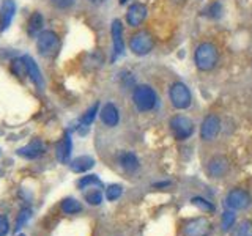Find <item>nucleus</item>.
Here are the masks:
<instances>
[{
	"instance_id": "1",
	"label": "nucleus",
	"mask_w": 252,
	"mask_h": 236,
	"mask_svg": "<svg viewBox=\"0 0 252 236\" xmlns=\"http://www.w3.org/2000/svg\"><path fill=\"white\" fill-rule=\"evenodd\" d=\"M219 60V52L218 47L213 43H200L197 46L194 52V61L195 66L200 71H211L218 65Z\"/></svg>"
},
{
	"instance_id": "2",
	"label": "nucleus",
	"mask_w": 252,
	"mask_h": 236,
	"mask_svg": "<svg viewBox=\"0 0 252 236\" xmlns=\"http://www.w3.org/2000/svg\"><path fill=\"white\" fill-rule=\"evenodd\" d=\"M132 101L139 112H150L158 102V94L150 85H137L132 91Z\"/></svg>"
},
{
	"instance_id": "3",
	"label": "nucleus",
	"mask_w": 252,
	"mask_h": 236,
	"mask_svg": "<svg viewBox=\"0 0 252 236\" xmlns=\"http://www.w3.org/2000/svg\"><path fill=\"white\" fill-rule=\"evenodd\" d=\"M169 98L172 106L178 110H185L191 106L192 102V94L189 91L188 87L183 82H175L170 85L169 88Z\"/></svg>"
},
{
	"instance_id": "4",
	"label": "nucleus",
	"mask_w": 252,
	"mask_h": 236,
	"mask_svg": "<svg viewBox=\"0 0 252 236\" xmlns=\"http://www.w3.org/2000/svg\"><path fill=\"white\" fill-rule=\"evenodd\" d=\"M195 124L186 115H175L170 120V131L177 140H188L194 134Z\"/></svg>"
},
{
	"instance_id": "5",
	"label": "nucleus",
	"mask_w": 252,
	"mask_h": 236,
	"mask_svg": "<svg viewBox=\"0 0 252 236\" xmlns=\"http://www.w3.org/2000/svg\"><path fill=\"white\" fill-rule=\"evenodd\" d=\"M153 46H155V39L145 30L134 33L131 36V39H129V49H131V52L134 55H139V57H144V55L152 52Z\"/></svg>"
},
{
	"instance_id": "6",
	"label": "nucleus",
	"mask_w": 252,
	"mask_h": 236,
	"mask_svg": "<svg viewBox=\"0 0 252 236\" xmlns=\"http://www.w3.org/2000/svg\"><path fill=\"white\" fill-rule=\"evenodd\" d=\"M224 203H225L227 209L240 211V209H246L251 206L252 197L249 195V192L244 191V189H233V191L227 194Z\"/></svg>"
},
{
	"instance_id": "7",
	"label": "nucleus",
	"mask_w": 252,
	"mask_h": 236,
	"mask_svg": "<svg viewBox=\"0 0 252 236\" xmlns=\"http://www.w3.org/2000/svg\"><path fill=\"white\" fill-rule=\"evenodd\" d=\"M36 47L41 55H52L59 49V36L52 30H44L36 38Z\"/></svg>"
},
{
	"instance_id": "8",
	"label": "nucleus",
	"mask_w": 252,
	"mask_h": 236,
	"mask_svg": "<svg viewBox=\"0 0 252 236\" xmlns=\"http://www.w3.org/2000/svg\"><path fill=\"white\" fill-rule=\"evenodd\" d=\"M219 131H220V120L218 115L210 114L203 118V121L200 124V139L203 142L215 140L218 137Z\"/></svg>"
},
{
	"instance_id": "9",
	"label": "nucleus",
	"mask_w": 252,
	"mask_h": 236,
	"mask_svg": "<svg viewBox=\"0 0 252 236\" xmlns=\"http://www.w3.org/2000/svg\"><path fill=\"white\" fill-rule=\"evenodd\" d=\"M230 170V162L225 156L216 154L207 164V173L210 178H224Z\"/></svg>"
},
{
	"instance_id": "10",
	"label": "nucleus",
	"mask_w": 252,
	"mask_h": 236,
	"mask_svg": "<svg viewBox=\"0 0 252 236\" xmlns=\"http://www.w3.org/2000/svg\"><path fill=\"white\" fill-rule=\"evenodd\" d=\"M213 225L207 217H195L189 220L185 227V236H210Z\"/></svg>"
},
{
	"instance_id": "11",
	"label": "nucleus",
	"mask_w": 252,
	"mask_h": 236,
	"mask_svg": "<svg viewBox=\"0 0 252 236\" xmlns=\"http://www.w3.org/2000/svg\"><path fill=\"white\" fill-rule=\"evenodd\" d=\"M147 14H148V10L145 5L132 3L128 8V13H126V22H128L131 27H139L147 19Z\"/></svg>"
},
{
	"instance_id": "12",
	"label": "nucleus",
	"mask_w": 252,
	"mask_h": 236,
	"mask_svg": "<svg viewBox=\"0 0 252 236\" xmlns=\"http://www.w3.org/2000/svg\"><path fill=\"white\" fill-rule=\"evenodd\" d=\"M112 43H114V55H112V61L118 57H122L125 52V41H123V26L122 22L115 19L112 22Z\"/></svg>"
},
{
	"instance_id": "13",
	"label": "nucleus",
	"mask_w": 252,
	"mask_h": 236,
	"mask_svg": "<svg viewBox=\"0 0 252 236\" xmlns=\"http://www.w3.org/2000/svg\"><path fill=\"white\" fill-rule=\"evenodd\" d=\"M99 115H101V121L106 126H109V128H115L118 121H120V112H118L117 106L112 104V102H107V104L102 106Z\"/></svg>"
},
{
	"instance_id": "14",
	"label": "nucleus",
	"mask_w": 252,
	"mask_h": 236,
	"mask_svg": "<svg viewBox=\"0 0 252 236\" xmlns=\"http://www.w3.org/2000/svg\"><path fill=\"white\" fill-rule=\"evenodd\" d=\"M44 153V145L41 140H32L29 145L22 147L18 149V156L24 157V159H36V157H39Z\"/></svg>"
},
{
	"instance_id": "15",
	"label": "nucleus",
	"mask_w": 252,
	"mask_h": 236,
	"mask_svg": "<svg viewBox=\"0 0 252 236\" xmlns=\"http://www.w3.org/2000/svg\"><path fill=\"white\" fill-rule=\"evenodd\" d=\"M71 151H73V142H71L69 134H65L63 139L57 144V148H55V154H57L59 162L66 164L71 157Z\"/></svg>"
},
{
	"instance_id": "16",
	"label": "nucleus",
	"mask_w": 252,
	"mask_h": 236,
	"mask_svg": "<svg viewBox=\"0 0 252 236\" xmlns=\"http://www.w3.org/2000/svg\"><path fill=\"white\" fill-rule=\"evenodd\" d=\"M24 60H26V65H27V76L32 79V82H33L38 88H43L44 87V81H43V76H41V71H39V68L36 66L35 60L29 57V55H26L24 57Z\"/></svg>"
},
{
	"instance_id": "17",
	"label": "nucleus",
	"mask_w": 252,
	"mask_h": 236,
	"mask_svg": "<svg viewBox=\"0 0 252 236\" xmlns=\"http://www.w3.org/2000/svg\"><path fill=\"white\" fill-rule=\"evenodd\" d=\"M118 164H120L122 167L129 173L136 172L140 167V162L137 159V156L131 151H123V153L118 154Z\"/></svg>"
},
{
	"instance_id": "18",
	"label": "nucleus",
	"mask_w": 252,
	"mask_h": 236,
	"mask_svg": "<svg viewBox=\"0 0 252 236\" xmlns=\"http://www.w3.org/2000/svg\"><path fill=\"white\" fill-rule=\"evenodd\" d=\"M98 109H99V104H98V102H94V104L82 115L81 123H79V128H77V131H79V134H81V136H85V134L89 132L90 124L93 123L94 117H96V114H98Z\"/></svg>"
},
{
	"instance_id": "19",
	"label": "nucleus",
	"mask_w": 252,
	"mask_h": 236,
	"mask_svg": "<svg viewBox=\"0 0 252 236\" xmlns=\"http://www.w3.org/2000/svg\"><path fill=\"white\" fill-rule=\"evenodd\" d=\"M93 165H94V159L92 156H79L69 164V167L74 173H84V172H89Z\"/></svg>"
},
{
	"instance_id": "20",
	"label": "nucleus",
	"mask_w": 252,
	"mask_h": 236,
	"mask_svg": "<svg viewBox=\"0 0 252 236\" xmlns=\"http://www.w3.org/2000/svg\"><path fill=\"white\" fill-rule=\"evenodd\" d=\"M16 11V5L13 0H3L2 5V24H0V30H6L8 26L13 21V16Z\"/></svg>"
},
{
	"instance_id": "21",
	"label": "nucleus",
	"mask_w": 252,
	"mask_h": 236,
	"mask_svg": "<svg viewBox=\"0 0 252 236\" xmlns=\"http://www.w3.org/2000/svg\"><path fill=\"white\" fill-rule=\"evenodd\" d=\"M77 187L81 189V191H87V189H92V187L102 189V183L96 175H87V177H82L81 179H79Z\"/></svg>"
},
{
	"instance_id": "22",
	"label": "nucleus",
	"mask_w": 252,
	"mask_h": 236,
	"mask_svg": "<svg viewBox=\"0 0 252 236\" xmlns=\"http://www.w3.org/2000/svg\"><path fill=\"white\" fill-rule=\"evenodd\" d=\"M84 199L87 200V203L92 205V206H98V205L102 203V192L99 187H92L84 191Z\"/></svg>"
},
{
	"instance_id": "23",
	"label": "nucleus",
	"mask_w": 252,
	"mask_h": 236,
	"mask_svg": "<svg viewBox=\"0 0 252 236\" xmlns=\"http://www.w3.org/2000/svg\"><path fill=\"white\" fill-rule=\"evenodd\" d=\"M41 29H43V16H41V13H33L30 16L29 24H27L29 35H32V36L38 35V31Z\"/></svg>"
},
{
	"instance_id": "24",
	"label": "nucleus",
	"mask_w": 252,
	"mask_h": 236,
	"mask_svg": "<svg viewBox=\"0 0 252 236\" xmlns=\"http://www.w3.org/2000/svg\"><path fill=\"white\" fill-rule=\"evenodd\" d=\"M230 236H252V220H241L238 225L233 227Z\"/></svg>"
},
{
	"instance_id": "25",
	"label": "nucleus",
	"mask_w": 252,
	"mask_h": 236,
	"mask_svg": "<svg viewBox=\"0 0 252 236\" xmlns=\"http://www.w3.org/2000/svg\"><path fill=\"white\" fill-rule=\"evenodd\" d=\"M62 211L65 212V214H77V212L82 211V205L79 203L76 199H65L62 202Z\"/></svg>"
},
{
	"instance_id": "26",
	"label": "nucleus",
	"mask_w": 252,
	"mask_h": 236,
	"mask_svg": "<svg viewBox=\"0 0 252 236\" xmlns=\"http://www.w3.org/2000/svg\"><path fill=\"white\" fill-rule=\"evenodd\" d=\"M191 203L194 206H197L200 211H205V212H213L215 211V205L211 202H208L207 199H203V197H192L191 199Z\"/></svg>"
},
{
	"instance_id": "27",
	"label": "nucleus",
	"mask_w": 252,
	"mask_h": 236,
	"mask_svg": "<svg viewBox=\"0 0 252 236\" xmlns=\"http://www.w3.org/2000/svg\"><path fill=\"white\" fill-rule=\"evenodd\" d=\"M123 194V187L120 184H110L107 189H106V199L109 202H115L122 197Z\"/></svg>"
},
{
	"instance_id": "28",
	"label": "nucleus",
	"mask_w": 252,
	"mask_h": 236,
	"mask_svg": "<svg viewBox=\"0 0 252 236\" xmlns=\"http://www.w3.org/2000/svg\"><path fill=\"white\" fill-rule=\"evenodd\" d=\"M235 212L232 209H227L224 211V214H222V230L224 232H228L232 227H235Z\"/></svg>"
},
{
	"instance_id": "29",
	"label": "nucleus",
	"mask_w": 252,
	"mask_h": 236,
	"mask_svg": "<svg viewBox=\"0 0 252 236\" xmlns=\"http://www.w3.org/2000/svg\"><path fill=\"white\" fill-rule=\"evenodd\" d=\"M11 69H13V73L16 76H19V77L26 76L27 74V65H26V60H24V57L14 60L13 65H11Z\"/></svg>"
},
{
	"instance_id": "30",
	"label": "nucleus",
	"mask_w": 252,
	"mask_h": 236,
	"mask_svg": "<svg viewBox=\"0 0 252 236\" xmlns=\"http://www.w3.org/2000/svg\"><path fill=\"white\" fill-rule=\"evenodd\" d=\"M8 232H10V222H8L6 216L0 214V236H6Z\"/></svg>"
},
{
	"instance_id": "31",
	"label": "nucleus",
	"mask_w": 252,
	"mask_h": 236,
	"mask_svg": "<svg viewBox=\"0 0 252 236\" xmlns=\"http://www.w3.org/2000/svg\"><path fill=\"white\" fill-rule=\"evenodd\" d=\"M51 2L57 8H60V10H66V8L74 5V0H51Z\"/></svg>"
},
{
	"instance_id": "32",
	"label": "nucleus",
	"mask_w": 252,
	"mask_h": 236,
	"mask_svg": "<svg viewBox=\"0 0 252 236\" xmlns=\"http://www.w3.org/2000/svg\"><path fill=\"white\" fill-rule=\"evenodd\" d=\"M30 217V211L29 209H22L21 211V216H19V220H18V224H16V230H21L22 228V224L24 222H27V219Z\"/></svg>"
},
{
	"instance_id": "33",
	"label": "nucleus",
	"mask_w": 252,
	"mask_h": 236,
	"mask_svg": "<svg viewBox=\"0 0 252 236\" xmlns=\"http://www.w3.org/2000/svg\"><path fill=\"white\" fill-rule=\"evenodd\" d=\"M210 16H213V18H219L220 16V5L219 3H213L210 6Z\"/></svg>"
},
{
	"instance_id": "34",
	"label": "nucleus",
	"mask_w": 252,
	"mask_h": 236,
	"mask_svg": "<svg viewBox=\"0 0 252 236\" xmlns=\"http://www.w3.org/2000/svg\"><path fill=\"white\" fill-rule=\"evenodd\" d=\"M92 3H94V5H101V3H104L106 0H90Z\"/></svg>"
},
{
	"instance_id": "35",
	"label": "nucleus",
	"mask_w": 252,
	"mask_h": 236,
	"mask_svg": "<svg viewBox=\"0 0 252 236\" xmlns=\"http://www.w3.org/2000/svg\"><path fill=\"white\" fill-rule=\"evenodd\" d=\"M126 2H128V0H120V3H122V5H125Z\"/></svg>"
},
{
	"instance_id": "36",
	"label": "nucleus",
	"mask_w": 252,
	"mask_h": 236,
	"mask_svg": "<svg viewBox=\"0 0 252 236\" xmlns=\"http://www.w3.org/2000/svg\"><path fill=\"white\" fill-rule=\"evenodd\" d=\"M21 236H26V235H21Z\"/></svg>"
}]
</instances>
